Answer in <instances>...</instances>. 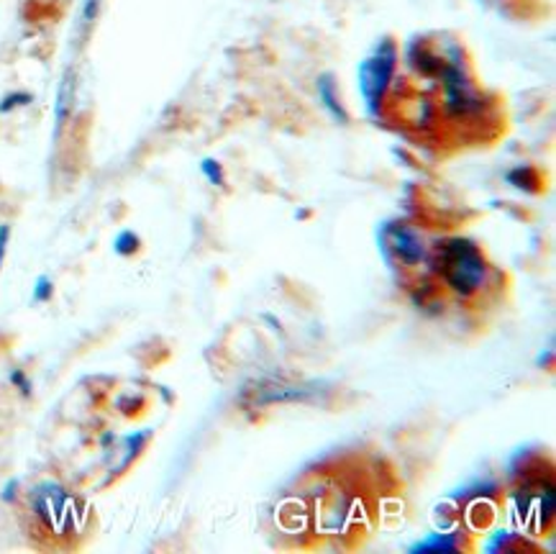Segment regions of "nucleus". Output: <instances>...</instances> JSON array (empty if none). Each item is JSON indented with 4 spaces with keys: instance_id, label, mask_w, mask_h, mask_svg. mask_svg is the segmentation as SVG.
<instances>
[{
    "instance_id": "4",
    "label": "nucleus",
    "mask_w": 556,
    "mask_h": 554,
    "mask_svg": "<svg viewBox=\"0 0 556 554\" xmlns=\"http://www.w3.org/2000/svg\"><path fill=\"white\" fill-rule=\"evenodd\" d=\"M441 80H444V105L452 116H469V113L480 111V98L469 80L462 73L459 62H448L441 65Z\"/></svg>"
},
{
    "instance_id": "12",
    "label": "nucleus",
    "mask_w": 556,
    "mask_h": 554,
    "mask_svg": "<svg viewBox=\"0 0 556 554\" xmlns=\"http://www.w3.org/2000/svg\"><path fill=\"white\" fill-rule=\"evenodd\" d=\"M9 237H11V229H9V226H0V265H3V257H5V244H9Z\"/></svg>"
},
{
    "instance_id": "2",
    "label": "nucleus",
    "mask_w": 556,
    "mask_h": 554,
    "mask_svg": "<svg viewBox=\"0 0 556 554\" xmlns=\"http://www.w3.org/2000/svg\"><path fill=\"white\" fill-rule=\"evenodd\" d=\"M441 273L456 295L472 298L488 282V262L472 241L452 239L441 247Z\"/></svg>"
},
{
    "instance_id": "10",
    "label": "nucleus",
    "mask_w": 556,
    "mask_h": 554,
    "mask_svg": "<svg viewBox=\"0 0 556 554\" xmlns=\"http://www.w3.org/2000/svg\"><path fill=\"white\" fill-rule=\"evenodd\" d=\"M116 250H118L121 254H131V252H137V250H139V239L134 237L131 231L121 234L118 241H116Z\"/></svg>"
},
{
    "instance_id": "9",
    "label": "nucleus",
    "mask_w": 556,
    "mask_h": 554,
    "mask_svg": "<svg viewBox=\"0 0 556 554\" xmlns=\"http://www.w3.org/2000/svg\"><path fill=\"white\" fill-rule=\"evenodd\" d=\"M531 177H536L531 167H516L513 173H508V182L516 185V188H529Z\"/></svg>"
},
{
    "instance_id": "5",
    "label": "nucleus",
    "mask_w": 556,
    "mask_h": 554,
    "mask_svg": "<svg viewBox=\"0 0 556 554\" xmlns=\"http://www.w3.org/2000/svg\"><path fill=\"white\" fill-rule=\"evenodd\" d=\"M384 239H388L390 252L395 254L397 262H403V265L416 267L418 262L426 257L424 239H420L418 231H413L410 226H405V224L390 226V229L384 231Z\"/></svg>"
},
{
    "instance_id": "1",
    "label": "nucleus",
    "mask_w": 556,
    "mask_h": 554,
    "mask_svg": "<svg viewBox=\"0 0 556 554\" xmlns=\"http://www.w3.org/2000/svg\"><path fill=\"white\" fill-rule=\"evenodd\" d=\"M26 516L34 534L47 537L49 542L67 544L70 539L80 537L88 529L90 511L67 488L56 482H41L28 493Z\"/></svg>"
},
{
    "instance_id": "8",
    "label": "nucleus",
    "mask_w": 556,
    "mask_h": 554,
    "mask_svg": "<svg viewBox=\"0 0 556 554\" xmlns=\"http://www.w3.org/2000/svg\"><path fill=\"white\" fill-rule=\"evenodd\" d=\"M201 169H203L205 180H208L211 185H226V177H224V167H220L216 160H203V165H201Z\"/></svg>"
},
{
    "instance_id": "7",
    "label": "nucleus",
    "mask_w": 556,
    "mask_h": 554,
    "mask_svg": "<svg viewBox=\"0 0 556 554\" xmlns=\"http://www.w3.org/2000/svg\"><path fill=\"white\" fill-rule=\"evenodd\" d=\"M316 90H318V98L324 101V109L331 113L333 121H339V124H349V113L344 111V105H341L339 96H337V83H333L331 75H320L318 83H316Z\"/></svg>"
},
{
    "instance_id": "3",
    "label": "nucleus",
    "mask_w": 556,
    "mask_h": 554,
    "mask_svg": "<svg viewBox=\"0 0 556 554\" xmlns=\"http://www.w3.org/2000/svg\"><path fill=\"white\" fill-rule=\"evenodd\" d=\"M397 65V47L392 39H384L369 52L359 65V90L365 98L367 111L377 116L380 105L384 101V92H388L392 75H395Z\"/></svg>"
},
{
    "instance_id": "11",
    "label": "nucleus",
    "mask_w": 556,
    "mask_h": 554,
    "mask_svg": "<svg viewBox=\"0 0 556 554\" xmlns=\"http://www.w3.org/2000/svg\"><path fill=\"white\" fill-rule=\"evenodd\" d=\"M454 546H456V544L446 542V539H431V542L418 544L416 550H420V552H426V550H454Z\"/></svg>"
},
{
    "instance_id": "13",
    "label": "nucleus",
    "mask_w": 556,
    "mask_h": 554,
    "mask_svg": "<svg viewBox=\"0 0 556 554\" xmlns=\"http://www.w3.org/2000/svg\"><path fill=\"white\" fill-rule=\"evenodd\" d=\"M49 293H52V286H49V280H39V290H37L39 301H47Z\"/></svg>"
},
{
    "instance_id": "6",
    "label": "nucleus",
    "mask_w": 556,
    "mask_h": 554,
    "mask_svg": "<svg viewBox=\"0 0 556 554\" xmlns=\"http://www.w3.org/2000/svg\"><path fill=\"white\" fill-rule=\"evenodd\" d=\"M318 393V382H311V386H285V388H267L262 390L256 403L260 406H267V403H290V401H305V398Z\"/></svg>"
}]
</instances>
